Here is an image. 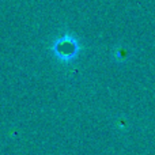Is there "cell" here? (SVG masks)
Masks as SVG:
<instances>
[{"mask_svg":"<svg viewBox=\"0 0 155 155\" xmlns=\"http://www.w3.org/2000/svg\"><path fill=\"white\" fill-rule=\"evenodd\" d=\"M54 51H56V53L59 54L60 57H63V59H65V60L72 59L78 52V44L74 38L65 35V37H63L60 41H57L56 46H54Z\"/></svg>","mask_w":155,"mask_h":155,"instance_id":"6da1fadb","label":"cell"}]
</instances>
